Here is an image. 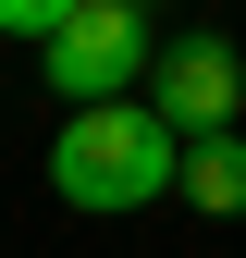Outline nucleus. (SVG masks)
Here are the masks:
<instances>
[{"label": "nucleus", "mask_w": 246, "mask_h": 258, "mask_svg": "<svg viewBox=\"0 0 246 258\" xmlns=\"http://www.w3.org/2000/svg\"><path fill=\"white\" fill-rule=\"evenodd\" d=\"M123 13H148V0H123Z\"/></svg>", "instance_id": "423d86ee"}, {"label": "nucleus", "mask_w": 246, "mask_h": 258, "mask_svg": "<svg viewBox=\"0 0 246 258\" xmlns=\"http://www.w3.org/2000/svg\"><path fill=\"white\" fill-rule=\"evenodd\" d=\"M184 197H197V209H246V136H209V148H184Z\"/></svg>", "instance_id": "20e7f679"}, {"label": "nucleus", "mask_w": 246, "mask_h": 258, "mask_svg": "<svg viewBox=\"0 0 246 258\" xmlns=\"http://www.w3.org/2000/svg\"><path fill=\"white\" fill-rule=\"evenodd\" d=\"M37 61H49V86H61L74 111H111L136 74H160V49H148V13H123V0H86V13L61 25Z\"/></svg>", "instance_id": "f03ea898"}, {"label": "nucleus", "mask_w": 246, "mask_h": 258, "mask_svg": "<svg viewBox=\"0 0 246 258\" xmlns=\"http://www.w3.org/2000/svg\"><path fill=\"white\" fill-rule=\"evenodd\" d=\"M74 13H86V0H0V37H37V49H49Z\"/></svg>", "instance_id": "39448f33"}, {"label": "nucleus", "mask_w": 246, "mask_h": 258, "mask_svg": "<svg viewBox=\"0 0 246 258\" xmlns=\"http://www.w3.org/2000/svg\"><path fill=\"white\" fill-rule=\"evenodd\" d=\"M49 184L74 209H148L160 184H184V136L148 99H111V111H74L61 123V148H49Z\"/></svg>", "instance_id": "f257e3e1"}, {"label": "nucleus", "mask_w": 246, "mask_h": 258, "mask_svg": "<svg viewBox=\"0 0 246 258\" xmlns=\"http://www.w3.org/2000/svg\"><path fill=\"white\" fill-rule=\"evenodd\" d=\"M148 111H160L184 148L234 136V111H246V61H234V37H172L160 74H148Z\"/></svg>", "instance_id": "7ed1b4c3"}]
</instances>
